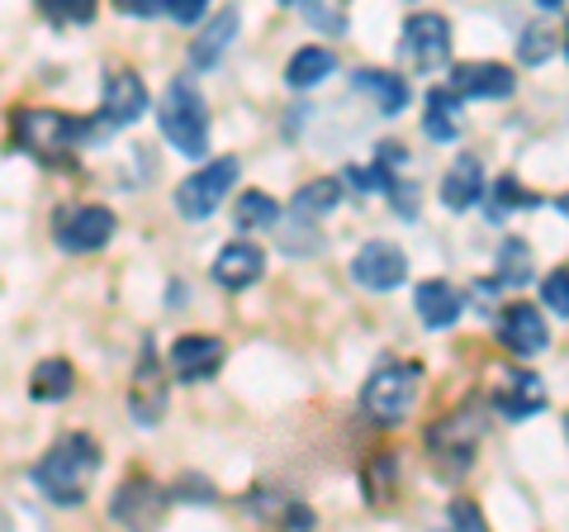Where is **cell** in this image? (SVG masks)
<instances>
[{
    "label": "cell",
    "instance_id": "6da1fadb",
    "mask_svg": "<svg viewBox=\"0 0 569 532\" xmlns=\"http://www.w3.org/2000/svg\"><path fill=\"white\" fill-rule=\"evenodd\" d=\"M96 475H100V442L91 433H62L33 466V485L48 494V504L77 509L86 504Z\"/></svg>",
    "mask_w": 569,
    "mask_h": 532
},
{
    "label": "cell",
    "instance_id": "7a4b0ae2",
    "mask_svg": "<svg viewBox=\"0 0 569 532\" xmlns=\"http://www.w3.org/2000/svg\"><path fill=\"white\" fill-rule=\"evenodd\" d=\"M427 452H432V471L441 481H460L475 466V452L485 442V400H460L451 414H441L427 428Z\"/></svg>",
    "mask_w": 569,
    "mask_h": 532
},
{
    "label": "cell",
    "instance_id": "3957f363",
    "mask_svg": "<svg viewBox=\"0 0 569 532\" xmlns=\"http://www.w3.org/2000/svg\"><path fill=\"white\" fill-rule=\"evenodd\" d=\"M10 129H14V144H20L29 157H39L43 167H58L81 144L104 138L96 124H86L77 115H62V110H14Z\"/></svg>",
    "mask_w": 569,
    "mask_h": 532
},
{
    "label": "cell",
    "instance_id": "277c9868",
    "mask_svg": "<svg viewBox=\"0 0 569 532\" xmlns=\"http://www.w3.org/2000/svg\"><path fill=\"white\" fill-rule=\"evenodd\" d=\"M422 395V366L418 362H385L370 371V381L361 385V410L380 428H399L413 414V404Z\"/></svg>",
    "mask_w": 569,
    "mask_h": 532
},
{
    "label": "cell",
    "instance_id": "5b68a950",
    "mask_svg": "<svg viewBox=\"0 0 569 532\" xmlns=\"http://www.w3.org/2000/svg\"><path fill=\"white\" fill-rule=\"evenodd\" d=\"M162 138L181 157H204L209 152V105L200 86L190 77H176L162 100Z\"/></svg>",
    "mask_w": 569,
    "mask_h": 532
},
{
    "label": "cell",
    "instance_id": "8992f818",
    "mask_svg": "<svg viewBox=\"0 0 569 532\" xmlns=\"http://www.w3.org/2000/svg\"><path fill=\"white\" fill-rule=\"evenodd\" d=\"M337 200H342V181H337V176H318V181L299 186L290 209H284V234H280L284 253H295V257L313 253L318 247V224H323V215H332Z\"/></svg>",
    "mask_w": 569,
    "mask_h": 532
},
{
    "label": "cell",
    "instance_id": "52a82bcc",
    "mask_svg": "<svg viewBox=\"0 0 569 532\" xmlns=\"http://www.w3.org/2000/svg\"><path fill=\"white\" fill-rule=\"evenodd\" d=\"M233 186H238V157H209L200 171H190L186 181L176 186V209H181L186 219H209Z\"/></svg>",
    "mask_w": 569,
    "mask_h": 532
},
{
    "label": "cell",
    "instance_id": "ba28073f",
    "mask_svg": "<svg viewBox=\"0 0 569 532\" xmlns=\"http://www.w3.org/2000/svg\"><path fill=\"white\" fill-rule=\"evenodd\" d=\"M399 58L413 67V72H437L441 62L451 58V20L447 14H408L399 29Z\"/></svg>",
    "mask_w": 569,
    "mask_h": 532
},
{
    "label": "cell",
    "instance_id": "9c48e42d",
    "mask_svg": "<svg viewBox=\"0 0 569 532\" xmlns=\"http://www.w3.org/2000/svg\"><path fill=\"white\" fill-rule=\"evenodd\" d=\"M114 228L119 219L110 205H67L52 215V238L62 253H100L114 238Z\"/></svg>",
    "mask_w": 569,
    "mask_h": 532
},
{
    "label": "cell",
    "instance_id": "30bf717a",
    "mask_svg": "<svg viewBox=\"0 0 569 532\" xmlns=\"http://www.w3.org/2000/svg\"><path fill=\"white\" fill-rule=\"evenodd\" d=\"M167 504H171L167 485H157L152 475H129V481L114 490L110 513H114V523H123L129 532H152L157 523H162Z\"/></svg>",
    "mask_w": 569,
    "mask_h": 532
},
{
    "label": "cell",
    "instance_id": "8fae6325",
    "mask_svg": "<svg viewBox=\"0 0 569 532\" xmlns=\"http://www.w3.org/2000/svg\"><path fill=\"white\" fill-rule=\"evenodd\" d=\"M403 276H408V257H403V247L399 243H361L356 247V257H351V280L356 286H366V290H395L403 286Z\"/></svg>",
    "mask_w": 569,
    "mask_h": 532
},
{
    "label": "cell",
    "instance_id": "7c38bea8",
    "mask_svg": "<svg viewBox=\"0 0 569 532\" xmlns=\"http://www.w3.org/2000/svg\"><path fill=\"white\" fill-rule=\"evenodd\" d=\"M223 357H228V347L219 338H209V333H186V338L171 343L167 366H171V376L181 385H200L223 366Z\"/></svg>",
    "mask_w": 569,
    "mask_h": 532
},
{
    "label": "cell",
    "instance_id": "4fadbf2b",
    "mask_svg": "<svg viewBox=\"0 0 569 532\" xmlns=\"http://www.w3.org/2000/svg\"><path fill=\"white\" fill-rule=\"evenodd\" d=\"M129 414L142 423V428H157V423H162V414H167V376H162V362H157L152 347L142 352V362H138V371H133Z\"/></svg>",
    "mask_w": 569,
    "mask_h": 532
},
{
    "label": "cell",
    "instance_id": "5bb4252c",
    "mask_svg": "<svg viewBox=\"0 0 569 532\" xmlns=\"http://www.w3.org/2000/svg\"><path fill=\"white\" fill-rule=\"evenodd\" d=\"M447 91H456L460 100H508L512 91H518V77H512V67L503 62H460L451 67V86Z\"/></svg>",
    "mask_w": 569,
    "mask_h": 532
},
{
    "label": "cell",
    "instance_id": "9a60e30c",
    "mask_svg": "<svg viewBox=\"0 0 569 532\" xmlns=\"http://www.w3.org/2000/svg\"><path fill=\"white\" fill-rule=\"evenodd\" d=\"M498 338H503L508 352H518V357H537V352L550 347V328L537 305L512 299V305H503V318H498Z\"/></svg>",
    "mask_w": 569,
    "mask_h": 532
},
{
    "label": "cell",
    "instance_id": "2e32d148",
    "mask_svg": "<svg viewBox=\"0 0 569 532\" xmlns=\"http://www.w3.org/2000/svg\"><path fill=\"white\" fill-rule=\"evenodd\" d=\"M142 110H148V86H142L138 72H129V67H119V72L104 81V105H100V129H123V124L142 119Z\"/></svg>",
    "mask_w": 569,
    "mask_h": 532
},
{
    "label": "cell",
    "instance_id": "e0dca14e",
    "mask_svg": "<svg viewBox=\"0 0 569 532\" xmlns=\"http://www.w3.org/2000/svg\"><path fill=\"white\" fill-rule=\"evenodd\" d=\"M261 272H266V253H261L257 243H247V238L228 243L223 253L213 257V280H219L223 290H247V286H257Z\"/></svg>",
    "mask_w": 569,
    "mask_h": 532
},
{
    "label": "cell",
    "instance_id": "ac0fdd59",
    "mask_svg": "<svg viewBox=\"0 0 569 532\" xmlns=\"http://www.w3.org/2000/svg\"><path fill=\"white\" fill-rule=\"evenodd\" d=\"M550 404V395H546V381L537 376V371H512V376L503 381V390L493 395V410L503 414V418H531V414H541Z\"/></svg>",
    "mask_w": 569,
    "mask_h": 532
},
{
    "label": "cell",
    "instance_id": "d6986e66",
    "mask_svg": "<svg viewBox=\"0 0 569 532\" xmlns=\"http://www.w3.org/2000/svg\"><path fill=\"white\" fill-rule=\"evenodd\" d=\"M413 309L427 328H451V324H460V314H466V295H460L451 280H422L413 295Z\"/></svg>",
    "mask_w": 569,
    "mask_h": 532
},
{
    "label": "cell",
    "instance_id": "ffe728a7",
    "mask_svg": "<svg viewBox=\"0 0 569 532\" xmlns=\"http://www.w3.org/2000/svg\"><path fill=\"white\" fill-rule=\"evenodd\" d=\"M479 200H485V167H479V157H456L451 171L441 176V205L470 209Z\"/></svg>",
    "mask_w": 569,
    "mask_h": 532
},
{
    "label": "cell",
    "instance_id": "44dd1931",
    "mask_svg": "<svg viewBox=\"0 0 569 532\" xmlns=\"http://www.w3.org/2000/svg\"><path fill=\"white\" fill-rule=\"evenodd\" d=\"M460 115H466V105H460L456 91L447 86H437V91H427V119H422V134L432 138V144H456L460 138Z\"/></svg>",
    "mask_w": 569,
    "mask_h": 532
},
{
    "label": "cell",
    "instance_id": "7402d4cb",
    "mask_svg": "<svg viewBox=\"0 0 569 532\" xmlns=\"http://www.w3.org/2000/svg\"><path fill=\"white\" fill-rule=\"evenodd\" d=\"M233 39H238V10H219V14L209 20V29L190 43V62L200 67V72H204V67H219Z\"/></svg>",
    "mask_w": 569,
    "mask_h": 532
},
{
    "label": "cell",
    "instance_id": "603a6c76",
    "mask_svg": "<svg viewBox=\"0 0 569 532\" xmlns=\"http://www.w3.org/2000/svg\"><path fill=\"white\" fill-rule=\"evenodd\" d=\"M356 91L376 100L380 115H403V105H408V81L399 72H380V67H361L356 72Z\"/></svg>",
    "mask_w": 569,
    "mask_h": 532
},
{
    "label": "cell",
    "instance_id": "cb8c5ba5",
    "mask_svg": "<svg viewBox=\"0 0 569 532\" xmlns=\"http://www.w3.org/2000/svg\"><path fill=\"white\" fill-rule=\"evenodd\" d=\"M71 390H77V366H71L67 357H43L29 371V395L39 404H58V400L71 395Z\"/></svg>",
    "mask_w": 569,
    "mask_h": 532
},
{
    "label": "cell",
    "instance_id": "d4e9b609",
    "mask_svg": "<svg viewBox=\"0 0 569 532\" xmlns=\"http://www.w3.org/2000/svg\"><path fill=\"white\" fill-rule=\"evenodd\" d=\"M332 72H337V52L323 48V43H309V48H299L290 58V67H284V81H290L295 91H309V86L328 81Z\"/></svg>",
    "mask_w": 569,
    "mask_h": 532
},
{
    "label": "cell",
    "instance_id": "484cf974",
    "mask_svg": "<svg viewBox=\"0 0 569 532\" xmlns=\"http://www.w3.org/2000/svg\"><path fill=\"white\" fill-rule=\"evenodd\" d=\"M361 490H366V500L370 504H389L395 500V490H399V456L395 452H376L361 466Z\"/></svg>",
    "mask_w": 569,
    "mask_h": 532
},
{
    "label": "cell",
    "instance_id": "4316f807",
    "mask_svg": "<svg viewBox=\"0 0 569 532\" xmlns=\"http://www.w3.org/2000/svg\"><path fill=\"white\" fill-rule=\"evenodd\" d=\"M498 286H527L531 280V247L522 238H508L498 247Z\"/></svg>",
    "mask_w": 569,
    "mask_h": 532
},
{
    "label": "cell",
    "instance_id": "83f0119b",
    "mask_svg": "<svg viewBox=\"0 0 569 532\" xmlns=\"http://www.w3.org/2000/svg\"><path fill=\"white\" fill-rule=\"evenodd\" d=\"M531 205H541V200L522 181H512V176H498V181H493V200H489V215L493 219H503L508 209H531Z\"/></svg>",
    "mask_w": 569,
    "mask_h": 532
},
{
    "label": "cell",
    "instance_id": "f1b7e54d",
    "mask_svg": "<svg viewBox=\"0 0 569 532\" xmlns=\"http://www.w3.org/2000/svg\"><path fill=\"white\" fill-rule=\"evenodd\" d=\"M560 52V39L550 33L546 24H527L522 29V43H518V58L522 62H531V67H541V62H550Z\"/></svg>",
    "mask_w": 569,
    "mask_h": 532
},
{
    "label": "cell",
    "instance_id": "f546056e",
    "mask_svg": "<svg viewBox=\"0 0 569 532\" xmlns=\"http://www.w3.org/2000/svg\"><path fill=\"white\" fill-rule=\"evenodd\" d=\"M276 219H280V205L266 190H247L238 200V228H261V224H276Z\"/></svg>",
    "mask_w": 569,
    "mask_h": 532
},
{
    "label": "cell",
    "instance_id": "4dcf8cb0",
    "mask_svg": "<svg viewBox=\"0 0 569 532\" xmlns=\"http://www.w3.org/2000/svg\"><path fill=\"white\" fill-rule=\"evenodd\" d=\"M541 299H546V309L556 318L569 314V272H565V266H556V272L541 280Z\"/></svg>",
    "mask_w": 569,
    "mask_h": 532
},
{
    "label": "cell",
    "instance_id": "1f68e13d",
    "mask_svg": "<svg viewBox=\"0 0 569 532\" xmlns=\"http://www.w3.org/2000/svg\"><path fill=\"white\" fill-rule=\"evenodd\" d=\"M299 14H305L313 29H323V33H342L347 29V10H337V6H313V0H299Z\"/></svg>",
    "mask_w": 569,
    "mask_h": 532
},
{
    "label": "cell",
    "instance_id": "d6a6232c",
    "mask_svg": "<svg viewBox=\"0 0 569 532\" xmlns=\"http://www.w3.org/2000/svg\"><path fill=\"white\" fill-rule=\"evenodd\" d=\"M342 181L351 186V190H389V186H395L399 181V176H389V171H380L376 162H370V167H347V176H342Z\"/></svg>",
    "mask_w": 569,
    "mask_h": 532
},
{
    "label": "cell",
    "instance_id": "836d02e7",
    "mask_svg": "<svg viewBox=\"0 0 569 532\" xmlns=\"http://www.w3.org/2000/svg\"><path fill=\"white\" fill-rule=\"evenodd\" d=\"M48 20H58V24H91L96 20V6L91 0H58V6H43Z\"/></svg>",
    "mask_w": 569,
    "mask_h": 532
},
{
    "label": "cell",
    "instance_id": "e575fe53",
    "mask_svg": "<svg viewBox=\"0 0 569 532\" xmlns=\"http://www.w3.org/2000/svg\"><path fill=\"white\" fill-rule=\"evenodd\" d=\"M186 494V504H213V485L200 481V475H186L181 485H167V500H181Z\"/></svg>",
    "mask_w": 569,
    "mask_h": 532
},
{
    "label": "cell",
    "instance_id": "d590c367",
    "mask_svg": "<svg viewBox=\"0 0 569 532\" xmlns=\"http://www.w3.org/2000/svg\"><path fill=\"white\" fill-rule=\"evenodd\" d=\"M209 14V0H167V20L176 24H194Z\"/></svg>",
    "mask_w": 569,
    "mask_h": 532
},
{
    "label": "cell",
    "instance_id": "8d00e7d4",
    "mask_svg": "<svg viewBox=\"0 0 569 532\" xmlns=\"http://www.w3.org/2000/svg\"><path fill=\"white\" fill-rule=\"evenodd\" d=\"M451 523L460 528V532H489V523H485V513H479L470 500H456L451 504Z\"/></svg>",
    "mask_w": 569,
    "mask_h": 532
},
{
    "label": "cell",
    "instance_id": "74e56055",
    "mask_svg": "<svg viewBox=\"0 0 569 532\" xmlns=\"http://www.w3.org/2000/svg\"><path fill=\"white\" fill-rule=\"evenodd\" d=\"M389 200H395V209H399L403 219L418 215V186L413 181H395V186H389Z\"/></svg>",
    "mask_w": 569,
    "mask_h": 532
},
{
    "label": "cell",
    "instance_id": "f35d334b",
    "mask_svg": "<svg viewBox=\"0 0 569 532\" xmlns=\"http://www.w3.org/2000/svg\"><path fill=\"white\" fill-rule=\"evenodd\" d=\"M403 162H408V148H403V144H380V148H376V167H380V171L395 176Z\"/></svg>",
    "mask_w": 569,
    "mask_h": 532
},
{
    "label": "cell",
    "instance_id": "ab89813d",
    "mask_svg": "<svg viewBox=\"0 0 569 532\" xmlns=\"http://www.w3.org/2000/svg\"><path fill=\"white\" fill-rule=\"evenodd\" d=\"M123 14H138V20H152V14H167V0H123Z\"/></svg>",
    "mask_w": 569,
    "mask_h": 532
}]
</instances>
